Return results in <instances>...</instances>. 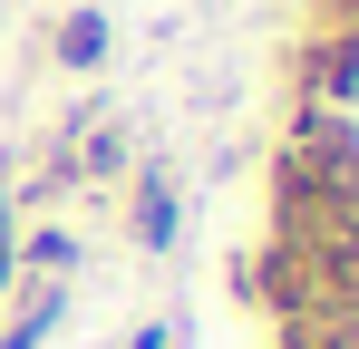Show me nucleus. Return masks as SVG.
Wrapping results in <instances>:
<instances>
[{"instance_id": "1", "label": "nucleus", "mask_w": 359, "mask_h": 349, "mask_svg": "<svg viewBox=\"0 0 359 349\" xmlns=\"http://www.w3.org/2000/svg\"><path fill=\"white\" fill-rule=\"evenodd\" d=\"M301 107L359 97V0H301Z\"/></svg>"}, {"instance_id": "2", "label": "nucleus", "mask_w": 359, "mask_h": 349, "mask_svg": "<svg viewBox=\"0 0 359 349\" xmlns=\"http://www.w3.org/2000/svg\"><path fill=\"white\" fill-rule=\"evenodd\" d=\"M126 233H136V242H146V252H165V242H175V174L165 165H146L136 174V194H126Z\"/></svg>"}, {"instance_id": "3", "label": "nucleus", "mask_w": 359, "mask_h": 349, "mask_svg": "<svg viewBox=\"0 0 359 349\" xmlns=\"http://www.w3.org/2000/svg\"><path fill=\"white\" fill-rule=\"evenodd\" d=\"M59 320H68V282H29L20 310H10V330H0V349H39Z\"/></svg>"}, {"instance_id": "4", "label": "nucleus", "mask_w": 359, "mask_h": 349, "mask_svg": "<svg viewBox=\"0 0 359 349\" xmlns=\"http://www.w3.org/2000/svg\"><path fill=\"white\" fill-rule=\"evenodd\" d=\"M97 58H107V20L97 10H68L59 20V68H97Z\"/></svg>"}, {"instance_id": "5", "label": "nucleus", "mask_w": 359, "mask_h": 349, "mask_svg": "<svg viewBox=\"0 0 359 349\" xmlns=\"http://www.w3.org/2000/svg\"><path fill=\"white\" fill-rule=\"evenodd\" d=\"M29 272H39V282H68V272H78V242H68L59 224H39L29 233Z\"/></svg>"}]
</instances>
